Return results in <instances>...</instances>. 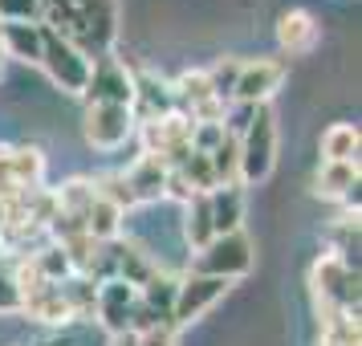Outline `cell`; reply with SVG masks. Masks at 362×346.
<instances>
[{"label":"cell","mask_w":362,"mask_h":346,"mask_svg":"<svg viewBox=\"0 0 362 346\" xmlns=\"http://www.w3.org/2000/svg\"><path fill=\"white\" fill-rule=\"evenodd\" d=\"M277 167V118L273 106H257L248 127L236 134V183H264Z\"/></svg>","instance_id":"cell-1"},{"label":"cell","mask_w":362,"mask_h":346,"mask_svg":"<svg viewBox=\"0 0 362 346\" xmlns=\"http://www.w3.org/2000/svg\"><path fill=\"white\" fill-rule=\"evenodd\" d=\"M310 289L317 297L322 318L329 313H358V269L322 253L310 269Z\"/></svg>","instance_id":"cell-2"},{"label":"cell","mask_w":362,"mask_h":346,"mask_svg":"<svg viewBox=\"0 0 362 346\" xmlns=\"http://www.w3.org/2000/svg\"><path fill=\"white\" fill-rule=\"evenodd\" d=\"M90 66L94 57H86L74 41L57 37L53 29H45V41H41V69L49 74V82L62 90V94H86V82H90Z\"/></svg>","instance_id":"cell-3"},{"label":"cell","mask_w":362,"mask_h":346,"mask_svg":"<svg viewBox=\"0 0 362 346\" xmlns=\"http://www.w3.org/2000/svg\"><path fill=\"white\" fill-rule=\"evenodd\" d=\"M192 118L180 115V110H171L163 118H151V122H139L134 134L143 139V155H155V159H163L167 167H180L187 155H192Z\"/></svg>","instance_id":"cell-4"},{"label":"cell","mask_w":362,"mask_h":346,"mask_svg":"<svg viewBox=\"0 0 362 346\" xmlns=\"http://www.w3.org/2000/svg\"><path fill=\"white\" fill-rule=\"evenodd\" d=\"M252 241L245 232H228V236H216L208 248H199L196 261H192V273H208V277H224L236 281L252 269Z\"/></svg>","instance_id":"cell-5"},{"label":"cell","mask_w":362,"mask_h":346,"mask_svg":"<svg viewBox=\"0 0 362 346\" xmlns=\"http://www.w3.org/2000/svg\"><path fill=\"white\" fill-rule=\"evenodd\" d=\"M228 285L232 281L208 277V273H187V277H180V285H175V306H171V326H192V322H199L220 297L228 294Z\"/></svg>","instance_id":"cell-6"},{"label":"cell","mask_w":362,"mask_h":346,"mask_svg":"<svg viewBox=\"0 0 362 346\" xmlns=\"http://www.w3.org/2000/svg\"><path fill=\"white\" fill-rule=\"evenodd\" d=\"M134 115L131 106H106V102H94L86 110V122H82V134L86 143L94 151H118L127 147V139H134Z\"/></svg>","instance_id":"cell-7"},{"label":"cell","mask_w":362,"mask_h":346,"mask_svg":"<svg viewBox=\"0 0 362 346\" xmlns=\"http://www.w3.org/2000/svg\"><path fill=\"white\" fill-rule=\"evenodd\" d=\"M285 62L281 57H252L240 62V78L232 86V102L240 106H269V98L285 86Z\"/></svg>","instance_id":"cell-8"},{"label":"cell","mask_w":362,"mask_h":346,"mask_svg":"<svg viewBox=\"0 0 362 346\" xmlns=\"http://www.w3.org/2000/svg\"><path fill=\"white\" fill-rule=\"evenodd\" d=\"M86 98H90V106H94V102H106V106H131L134 74L127 69V62H118V57H110V53L94 57L90 82H86Z\"/></svg>","instance_id":"cell-9"},{"label":"cell","mask_w":362,"mask_h":346,"mask_svg":"<svg viewBox=\"0 0 362 346\" xmlns=\"http://www.w3.org/2000/svg\"><path fill=\"white\" fill-rule=\"evenodd\" d=\"M94 318H98L110 334H127V330H134V318H139V289L127 285V281H118V277L98 281Z\"/></svg>","instance_id":"cell-10"},{"label":"cell","mask_w":362,"mask_h":346,"mask_svg":"<svg viewBox=\"0 0 362 346\" xmlns=\"http://www.w3.org/2000/svg\"><path fill=\"white\" fill-rule=\"evenodd\" d=\"M41 41H45V25L41 21H0L4 57H13L21 66H41Z\"/></svg>","instance_id":"cell-11"},{"label":"cell","mask_w":362,"mask_h":346,"mask_svg":"<svg viewBox=\"0 0 362 346\" xmlns=\"http://www.w3.org/2000/svg\"><path fill=\"white\" fill-rule=\"evenodd\" d=\"M317 41H322V29H317L313 13H305V8H289V13H281L277 17V45H281V53H289V57H305V53L317 50Z\"/></svg>","instance_id":"cell-12"},{"label":"cell","mask_w":362,"mask_h":346,"mask_svg":"<svg viewBox=\"0 0 362 346\" xmlns=\"http://www.w3.org/2000/svg\"><path fill=\"white\" fill-rule=\"evenodd\" d=\"M21 313H29L41 326H69V322H78L66 294H62V285H53V281H45V285H37L33 294L21 297Z\"/></svg>","instance_id":"cell-13"},{"label":"cell","mask_w":362,"mask_h":346,"mask_svg":"<svg viewBox=\"0 0 362 346\" xmlns=\"http://www.w3.org/2000/svg\"><path fill=\"white\" fill-rule=\"evenodd\" d=\"M175 110L171 98V86L159 82L155 74H134V98H131V115L134 122H151V118H163Z\"/></svg>","instance_id":"cell-14"},{"label":"cell","mask_w":362,"mask_h":346,"mask_svg":"<svg viewBox=\"0 0 362 346\" xmlns=\"http://www.w3.org/2000/svg\"><path fill=\"white\" fill-rule=\"evenodd\" d=\"M167 171H171V167H167L163 159L139 155L131 163V171H122L127 183H131V192H134V204H159V200H163V188H167Z\"/></svg>","instance_id":"cell-15"},{"label":"cell","mask_w":362,"mask_h":346,"mask_svg":"<svg viewBox=\"0 0 362 346\" xmlns=\"http://www.w3.org/2000/svg\"><path fill=\"white\" fill-rule=\"evenodd\" d=\"M208 212H212L216 236L240 232V220H245V188H240V183L212 188V192H208Z\"/></svg>","instance_id":"cell-16"},{"label":"cell","mask_w":362,"mask_h":346,"mask_svg":"<svg viewBox=\"0 0 362 346\" xmlns=\"http://www.w3.org/2000/svg\"><path fill=\"white\" fill-rule=\"evenodd\" d=\"M317 147H322V163H358L362 134L354 122H329Z\"/></svg>","instance_id":"cell-17"},{"label":"cell","mask_w":362,"mask_h":346,"mask_svg":"<svg viewBox=\"0 0 362 346\" xmlns=\"http://www.w3.org/2000/svg\"><path fill=\"white\" fill-rule=\"evenodd\" d=\"M358 192V163H322L313 175V196L350 200Z\"/></svg>","instance_id":"cell-18"},{"label":"cell","mask_w":362,"mask_h":346,"mask_svg":"<svg viewBox=\"0 0 362 346\" xmlns=\"http://www.w3.org/2000/svg\"><path fill=\"white\" fill-rule=\"evenodd\" d=\"M82 224H86V236L94 245H115L118 236H122V212L102 196H94V204H90V212H86Z\"/></svg>","instance_id":"cell-19"},{"label":"cell","mask_w":362,"mask_h":346,"mask_svg":"<svg viewBox=\"0 0 362 346\" xmlns=\"http://www.w3.org/2000/svg\"><path fill=\"white\" fill-rule=\"evenodd\" d=\"M183 241L192 253L208 248L216 241V229H212V212H208V196H192L183 204Z\"/></svg>","instance_id":"cell-20"},{"label":"cell","mask_w":362,"mask_h":346,"mask_svg":"<svg viewBox=\"0 0 362 346\" xmlns=\"http://www.w3.org/2000/svg\"><path fill=\"white\" fill-rule=\"evenodd\" d=\"M171 98H175V110H180V115H192L199 102L216 98L212 82H208V69H183L180 78L171 82ZM224 106H228V102H224Z\"/></svg>","instance_id":"cell-21"},{"label":"cell","mask_w":362,"mask_h":346,"mask_svg":"<svg viewBox=\"0 0 362 346\" xmlns=\"http://www.w3.org/2000/svg\"><path fill=\"white\" fill-rule=\"evenodd\" d=\"M329 257L346 265L358 261V212H346L329 224Z\"/></svg>","instance_id":"cell-22"},{"label":"cell","mask_w":362,"mask_h":346,"mask_svg":"<svg viewBox=\"0 0 362 346\" xmlns=\"http://www.w3.org/2000/svg\"><path fill=\"white\" fill-rule=\"evenodd\" d=\"M57 212L62 216H74V220H86V212H90V204H94V180H69V183H62L57 192Z\"/></svg>","instance_id":"cell-23"},{"label":"cell","mask_w":362,"mask_h":346,"mask_svg":"<svg viewBox=\"0 0 362 346\" xmlns=\"http://www.w3.org/2000/svg\"><path fill=\"white\" fill-rule=\"evenodd\" d=\"M33 265H37V273L45 281H53V285H62V281H69L74 277V265H69V257H66V248L62 245H41L33 253Z\"/></svg>","instance_id":"cell-24"},{"label":"cell","mask_w":362,"mask_h":346,"mask_svg":"<svg viewBox=\"0 0 362 346\" xmlns=\"http://www.w3.org/2000/svg\"><path fill=\"white\" fill-rule=\"evenodd\" d=\"M171 171H175L187 188H192V196H208V192L216 188V175H212L208 155H196V151H192V155H187L180 167H171Z\"/></svg>","instance_id":"cell-25"},{"label":"cell","mask_w":362,"mask_h":346,"mask_svg":"<svg viewBox=\"0 0 362 346\" xmlns=\"http://www.w3.org/2000/svg\"><path fill=\"white\" fill-rule=\"evenodd\" d=\"M94 192H98L102 200H110L118 212L127 216L131 208H139L134 204V192H131V183H127V175L122 171H115V175H106V180H94Z\"/></svg>","instance_id":"cell-26"},{"label":"cell","mask_w":362,"mask_h":346,"mask_svg":"<svg viewBox=\"0 0 362 346\" xmlns=\"http://www.w3.org/2000/svg\"><path fill=\"white\" fill-rule=\"evenodd\" d=\"M240 78V57H220L212 69H208V82H212V94L220 102H232V86Z\"/></svg>","instance_id":"cell-27"},{"label":"cell","mask_w":362,"mask_h":346,"mask_svg":"<svg viewBox=\"0 0 362 346\" xmlns=\"http://www.w3.org/2000/svg\"><path fill=\"white\" fill-rule=\"evenodd\" d=\"M208 163H212L216 188H224V183H236V139H232V134L212 151V155H208Z\"/></svg>","instance_id":"cell-28"},{"label":"cell","mask_w":362,"mask_h":346,"mask_svg":"<svg viewBox=\"0 0 362 346\" xmlns=\"http://www.w3.org/2000/svg\"><path fill=\"white\" fill-rule=\"evenodd\" d=\"M224 139H228L224 122H196V127H192V151H196V155H212Z\"/></svg>","instance_id":"cell-29"},{"label":"cell","mask_w":362,"mask_h":346,"mask_svg":"<svg viewBox=\"0 0 362 346\" xmlns=\"http://www.w3.org/2000/svg\"><path fill=\"white\" fill-rule=\"evenodd\" d=\"M41 0H0V21H37Z\"/></svg>","instance_id":"cell-30"},{"label":"cell","mask_w":362,"mask_h":346,"mask_svg":"<svg viewBox=\"0 0 362 346\" xmlns=\"http://www.w3.org/2000/svg\"><path fill=\"white\" fill-rule=\"evenodd\" d=\"M134 346H175V330L171 326H143V330H134Z\"/></svg>","instance_id":"cell-31"},{"label":"cell","mask_w":362,"mask_h":346,"mask_svg":"<svg viewBox=\"0 0 362 346\" xmlns=\"http://www.w3.org/2000/svg\"><path fill=\"white\" fill-rule=\"evenodd\" d=\"M0 313H21V289L8 273H0Z\"/></svg>","instance_id":"cell-32"},{"label":"cell","mask_w":362,"mask_h":346,"mask_svg":"<svg viewBox=\"0 0 362 346\" xmlns=\"http://www.w3.org/2000/svg\"><path fill=\"white\" fill-rule=\"evenodd\" d=\"M110 346H134V330H127V334H110Z\"/></svg>","instance_id":"cell-33"},{"label":"cell","mask_w":362,"mask_h":346,"mask_svg":"<svg viewBox=\"0 0 362 346\" xmlns=\"http://www.w3.org/2000/svg\"><path fill=\"white\" fill-rule=\"evenodd\" d=\"M33 346H69L66 334H57V338H45V342H33Z\"/></svg>","instance_id":"cell-34"},{"label":"cell","mask_w":362,"mask_h":346,"mask_svg":"<svg viewBox=\"0 0 362 346\" xmlns=\"http://www.w3.org/2000/svg\"><path fill=\"white\" fill-rule=\"evenodd\" d=\"M4 62H8V57H4V45H0V74H4Z\"/></svg>","instance_id":"cell-35"}]
</instances>
